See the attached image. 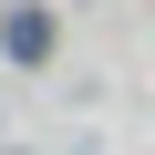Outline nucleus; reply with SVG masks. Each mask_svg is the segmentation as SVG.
<instances>
[{"instance_id":"nucleus-1","label":"nucleus","mask_w":155,"mask_h":155,"mask_svg":"<svg viewBox=\"0 0 155 155\" xmlns=\"http://www.w3.org/2000/svg\"><path fill=\"white\" fill-rule=\"evenodd\" d=\"M0 52H11L21 72H31V62H52V11H41V0H21V11L0 21Z\"/></svg>"}]
</instances>
